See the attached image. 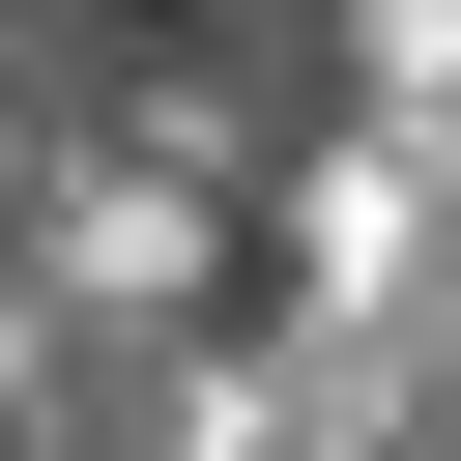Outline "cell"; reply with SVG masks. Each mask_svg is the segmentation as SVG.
<instances>
[{
  "label": "cell",
  "mask_w": 461,
  "mask_h": 461,
  "mask_svg": "<svg viewBox=\"0 0 461 461\" xmlns=\"http://www.w3.org/2000/svg\"><path fill=\"white\" fill-rule=\"evenodd\" d=\"M346 0H0V461H173L288 317Z\"/></svg>",
  "instance_id": "obj_1"
}]
</instances>
